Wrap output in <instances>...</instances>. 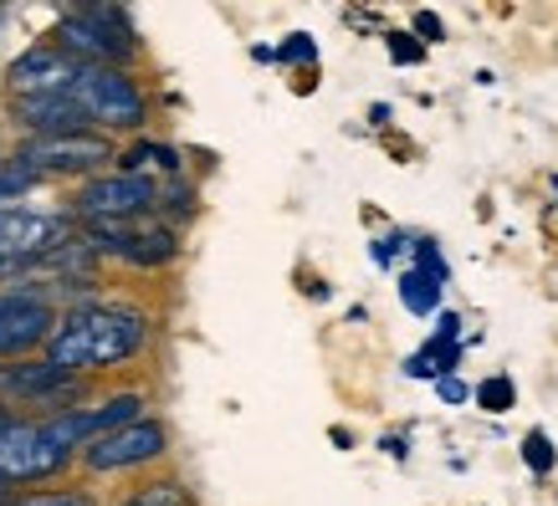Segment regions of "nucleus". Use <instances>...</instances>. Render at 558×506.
<instances>
[{
  "label": "nucleus",
  "mask_w": 558,
  "mask_h": 506,
  "mask_svg": "<svg viewBox=\"0 0 558 506\" xmlns=\"http://www.w3.org/2000/svg\"><path fill=\"white\" fill-rule=\"evenodd\" d=\"M154 337H159V318L149 307L129 303V297H98V303L57 312V328H51L41 358L98 384L102 373H123L138 358H149Z\"/></svg>",
  "instance_id": "1"
},
{
  "label": "nucleus",
  "mask_w": 558,
  "mask_h": 506,
  "mask_svg": "<svg viewBox=\"0 0 558 506\" xmlns=\"http://www.w3.org/2000/svg\"><path fill=\"white\" fill-rule=\"evenodd\" d=\"M68 98L87 128L113 138V144L144 138L154 123V98L134 67H77L68 83Z\"/></svg>",
  "instance_id": "2"
},
{
  "label": "nucleus",
  "mask_w": 558,
  "mask_h": 506,
  "mask_svg": "<svg viewBox=\"0 0 558 506\" xmlns=\"http://www.w3.org/2000/svg\"><path fill=\"white\" fill-rule=\"evenodd\" d=\"M47 41L77 67H134L144 57V36L123 5H62Z\"/></svg>",
  "instance_id": "3"
},
{
  "label": "nucleus",
  "mask_w": 558,
  "mask_h": 506,
  "mask_svg": "<svg viewBox=\"0 0 558 506\" xmlns=\"http://www.w3.org/2000/svg\"><path fill=\"white\" fill-rule=\"evenodd\" d=\"M98 394L93 379L57 369L51 358H16V363H0V405L11 415H32V420H51V415H68V409L87 405Z\"/></svg>",
  "instance_id": "4"
},
{
  "label": "nucleus",
  "mask_w": 558,
  "mask_h": 506,
  "mask_svg": "<svg viewBox=\"0 0 558 506\" xmlns=\"http://www.w3.org/2000/svg\"><path fill=\"white\" fill-rule=\"evenodd\" d=\"M174 451L170 424L159 415H144V420L123 424L113 435L93 440L77 451V481H113V476H149L159 471Z\"/></svg>",
  "instance_id": "5"
},
{
  "label": "nucleus",
  "mask_w": 558,
  "mask_h": 506,
  "mask_svg": "<svg viewBox=\"0 0 558 506\" xmlns=\"http://www.w3.org/2000/svg\"><path fill=\"white\" fill-rule=\"evenodd\" d=\"M72 236H77V220L68 215V205H57V210H41V205L0 210V287L26 282Z\"/></svg>",
  "instance_id": "6"
},
{
  "label": "nucleus",
  "mask_w": 558,
  "mask_h": 506,
  "mask_svg": "<svg viewBox=\"0 0 558 506\" xmlns=\"http://www.w3.org/2000/svg\"><path fill=\"white\" fill-rule=\"evenodd\" d=\"M72 471H77V456H72L68 445H57L47 420L16 415V420L0 430V481L11 491L57 486V481H72Z\"/></svg>",
  "instance_id": "7"
},
{
  "label": "nucleus",
  "mask_w": 558,
  "mask_h": 506,
  "mask_svg": "<svg viewBox=\"0 0 558 506\" xmlns=\"http://www.w3.org/2000/svg\"><path fill=\"white\" fill-rule=\"evenodd\" d=\"M16 164H26L41 180V185H83L102 169H113L119 159V144L113 138L93 134H51V138H16V149H11Z\"/></svg>",
  "instance_id": "8"
},
{
  "label": "nucleus",
  "mask_w": 558,
  "mask_h": 506,
  "mask_svg": "<svg viewBox=\"0 0 558 506\" xmlns=\"http://www.w3.org/2000/svg\"><path fill=\"white\" fill-rule=\"evenodd\" d=\"M154 180L144 174H123V169H102L83 185H72L68 215L77 225H134L154 215Z\"/></svg>",
  "instance_id": "9"
},
{
  "label": "nucleus",
  "mask_w": 558,
  "mask_h": 506,
  "mask_svg": "<svg viewBox=\"0 0 558 506\" xmlns=\"http://www.w3.org/2000/svg\"><path fill=\"white\" fill-rule=\"evenodd\" d=\"M149 415V388L144 384H123V388H98L87 405L68 409V415H51L47 430L57 435V445H68L72 456L83 451V445H93V440L113 435V430H123V424H134Z\"/></svg>",
  "instance_id": "10"
},
{
  "label": "nucleus",
  "mask_w": 558,
  "mask_h": 506,
  "mask_svg": "<svg viewBox=\"0 0 558 506\" xmlns=\"http://www.w3.org/2000/svg\"><path fill=\"white\" fill-rule=\"evenodd\" d=\"M57 328V303L41 282H11L0 287V363L36 358Z\"/></svg>",
  "instance_id": "11"
},
{
  "label": "nucleus",
  "mask_w": 558,
  "mask_h": 506,
  "mask_svg": "<svg viewBox=\"0 0 558 506\" xmlns=\"http://www.w3.org/2000/svg\"><path fill=\"white\" fill-rule=\"evenodd\" d=\"M77 62H68L62 51L51 47L47 36L5 62V98H41V92H62L72 83Z\"/></svg>",
  "instance_id": "12"
},
{
  "label": "nucleus",
  "mask_w": 558,
  "mask_h": 506,
  "mask_svg": "<svg viewBox=\"0 0 558 506\" xmlns=\"http://www.w3.org/2000/svg\"><path fill=\"white\" fill-rule=\"evenodd\" d=\"M5 119L21 138H51V134H83L87 123L72 108L68 87L62 92H41V98H5Z\"/></svg>",
  "instance_id": "13"
},
{
  "label": "nucleus",
  "mask_w": 558,
  "mask_h": 506,
  "mask_svg": "<svg viewBox=\"0 0 558 506\" xmlns=\"http://www.w3.org/2000/svg\"><path fill=\"white\" fill-rule=\"evenodd\" d=\"M113 169H123V174H144V180H174V174H185V153L174 149V144H165V138H129V144H119V159H113Z\"/></svg>",
  "instance_id": "14"
},
{
  "label": "nucleus",
  "mask_w": 558,
  "mask_h": 506,
  "mask_svg": "<svg viewBox=\"0 0 558 506\" xmlns=\"http://www.w3.org/2000/svg\"><path fill=\"white\" fill-rule=\"evenodd\" d=\"M113 506H201V502H195V491H190L185 476L149 471V476H134V486L123 491Z\"/></svg>",
  "instance_id": "15"
},
{
  "label": "nucleus",
  "mask_w": 558,
  "mask_h": 506,
  "mask_svg": "<svg viewBox=\"0 0 558 506\" xmlns=\"http://www.w3.org/2000/svg\"><path fill=\"white\" fill-rule=\"evenodd\" d=\"M195 210H201V185H195L190 174L159 180V189H154V220H165V225H174V231H180Z\"/></svg>",
  "instance_id": "16"
},
{
  "label": "nucleus",
  "mask_w": 558,
  "mask_h": 506,
  "mask_svg": "<svg viewBox=\"0 0 558 506\" xmlns=\"http://www.w3.org/2000/svg\"><path fill=\"white\" fill-rule=\"evenodd\" d=\"M5 506H102L98 486H87V481H57V486H26V491H11Z\"/></svg>",
  "instance_id": "17"
},
{
  "label": "nucleus",
  "mask_w": 558,
  "mask_h": 506,
  "mask_svg": "<svg viewBox=\"0 0 558 506\" xmlns=\"http://www.w3.org/2000/svg\"><path fill=\"white\" fill-rule=\"evenodd\" d=\"M395 292H400V307L405 312H415V318H436L440 312V282H430L425 271H415V267H405L400 271V282H395Z\"/></svg>",
  "instance_id": "18"
},
{
  "label": "nucleus",
  "mask_w": 558,
  "mask_h": 506,
  "mask_svg": "<svg viewBox=\"0 0 558 506\" xmlns=\"http://www.w3.org/2000/svg\"><path fill=\"white\" fill-rule=\"evenodd\" d=\"M41 189V180H36L26 164H16L11 153H0V210H11V205H21L26 195H36Z\"/></svg>",
  "instance_id": "19"
},
{
  "label": "nucleus",
  "mask_w": 558,
  "mask_h": 506,
  "mask_svg": "<svg viewBox=\"0 0 558 506\" xmlns=\"http://www.w3.org/2000/svg\"><path fill=\"white\" fill-rule=\"evenodd\" d=\"M472 405L487 409V415H508V409L518 405V384H512V373H487V379L472 388Z\"/></svg>",
  "instance_id": "20"
},
{
  "label": "nucleus",
  "mask_w": 558,
  "mask_h": 506,
  "mask_svg": "<svg viewBox=\"0 0 558 506\" xmlns=\"http://www.w3.org/2000/svg\"><path fill=\"white\" fill-rule=\"evenodd\" d=\"M518 456H523V466L543 481V476H554V466H558V445L548 430H527L523 445H518Z\"/></svg>",
  "instance_id": "21"
},
{
  "label": "nucleus",
  "mask_w": 558,
  "mask_h": 506,
  "mask_svg": "<svg viewBox=\"0 0 558 506\" xmlns=\"http://www.w3.org/2000/svg\"><path fill=\"white\" fill-rule=\"evenodd\" d=\"M410 240L415 236H405V231H385V236H374L369 240V261L374 267H395L400 256H410Z\"/></svg>",
  "instance_id": "22"
},
{
  "label": "nucleus",
  "mask_w": 558,
  "mask_h": 506,
  "mask_svg": "<svg viewBox=\"0 0 558 506\" xmlns=\"http://www.w3.org/2000/svg\"><path fill=\"white\" fill-rule=\"evenodd\" d=\"M277 62H288V67H313L318 62V47H313V36L307 32H292L282 47H277Z\"/></svg>",
  "instance_id": "23"
},
{
  "label": "nucleus",
  "mask_w": 558,
  "mask_h": 506,
  "mask_svg": "<svg viewBox=\"0 0 558 506\" xmlns=\"http://www.w3.org/2000/svg\"><path fill=\"white\" fill-rule=\"evenodd\" d=\"M385 47H389V62H400V67H421L425 62V47L410 32H385Z\"/></svg>",
  "instance_id": "24"
},
{
  "label": "nucleus",
  "mask_w": 558,
  "mask_h": 506,
  "mask_svg": "<svg viewBox=\"0 0 558 506\" xmlns=\"http://www.w3.org/2000/svg\"><path fill=\"white\" fill-rule=\"evenodd\" d=\"M410 36H415L421 47H436V41H446V26H440L436 11H415V16H410Z\"/></svg>",
  "instance_id": "25"
},
{
  "label": "nucleus",
  "mask_w": 558,
  "mask_h": 506,
  "mask_svg": "<svg viewBox=\"0 0 558 506\" xmlns=\"http://www.w3.org/2000/svg\"><path fill=\"white\" fill-rule=\"evenodd\" d=\"M436 399L440 405H451V409H461L466 399H472V384H461L457 373H446V379H436Z\"/></svg>",
  "instance_id": "26"
},
{
  "label": "nucleus",
  "mask_w": 558,
  "mask_h": 506,
  "mask_svg": "<svg viewBox=\"0 0 558 506\" xmlns=\"http://www.w3.org/2000/svg\"><path fill=\"white\" fill-rule=\"evenodd\" d=\"M385 451H389L395 460H405V440H400V435H385Z\"/></svg>",
  "instance_id": "27"
},
{
  "label": "nucleus",
  "mask_w": 558,
  "mask_h": 506,
  "mask_svg": "<svg viewBox=\"0 0 558 506\" xmlns=\"http://www.w3.org/2000/svg\"><path fill=\"white\" fill-rule=\"evenodd\" d=\"M5 496H11V486H5V481H0V506H5Z\"/></svg>",
  "instance_id": "28"
},
{
  "label": "nucleus",
  "mask_w": 558,
  "mask_h": 506,
  "mask_svg": "<svg viewBox=\"0 0 558 506\" xmlns=\"http://www.w3.org/2000/svg\"><path fill=\"white\" fill-rule=\"evenodd\" d=\"M554 195H558V174H554Z\"/></svg>",
  "instance_id": "29"
}]
</instances>
